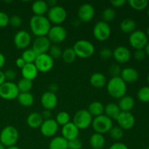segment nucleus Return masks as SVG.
<instances>
[{"instance_id":"47","label":"nucleus","mask_w":149,"mask_h":149,"mask_svg":"<svg viewBox=\"0 0 149 149\" xmlns=\"http://www.w3.org/2000/svg\"><path fill=\"white\" fill-rule=\"evenodd\" d=\"M10 24V17L4 12H0V28L6 27Z\"/></svg>"},{"instance_id":"52","label":"nucleus","mask_w":149,"mask_h":149,"mask_svg":"<svg viewBox=\"0 0 149 149\" xmlns=\"http://www.w3.org/2000/svg\"><path fill=\"white\" fill-rule=\"evenodd\" d=\"M43 117L44 120H47V119H52L51 118V116H52V113H51L50 111L49 110H45L43 111V113H41Z\"/></svg>"},{"instance_id":"42","label":"nucleus","mask_w":149,"mask_h":149,"mask_svg":"<svg viewBox=\"0 0 149 149\" xmlns=\"http://www.w3.org/2000/svg\"><path fill=\"white\" fill-rule=\"evenodd\" d=\"M122 70L121 67L118 64H112L109 66V72L112 76V77H120Z\"/></svg>"},{"instance_id":"2","label":"nucleus","mask_w":149,"mask_h":149,"mask_svg":"<svg viewBox=\"0 0 149 149\" xmlns=\"http://www.w3.org/2000/svg\"><path fill=\"white\" fill-rule=\"evenodd\" d=\"M106 90L110 96L113 98L120 99L126 95L127 84L122 80L120 77H111L106 84Z\"/></svg>"},{"instance_id":"32","label":"nucleus","mask_w":149,"mask_h":149,"mask_svg":"<svg viewBox=\"0 0 149 149\" xmlns=\"http://www.w3.org/2000/svg\"><path fill=\"white\" fill-rule=\"evenodd\" d=\"M17 99L20 105L24 107L31 106L34 102V97L31 93H20Z\"/></svg>"},{"instance_id":"16","label":"nucleus","mask_w":149,"mask_h":149,"mask_svg":"<svg viewBox=\"0 0 149 149\" xmlns=\"http://www.w3.org/2000/svg\"><path fill=\"white\" fill-rule=\"evenodd\" d=\"M59 125L55 119H49L44 120L40 128L41 133L45 137H52L57 133Z\"/></svg>"},{"instance_id":"29","label":"nucleus","mask_w":149,"mask_h":149,"mask_svg":"<svg viewBox=\"0 0 149 149\" xmlns=\"http://www.w3.org/2000/svg\"><path fill=\"white\" fill-rule=\"evenodd\" d=\"M49 149H68V141L62 136L55 137L49 142Z\"/></svg>"},{"instance_id":"27","label":"nucleus","mask_w":149,"mask_h":149,"mask_svg":"<svg viewBox=\"0 0 149 149\" xmlns=\"http://www.w3.org/2000/svg\"><path fill=\"white\" fill-rule=\"evenodd\" d=\"M106 140L103 135L94 133L90 138V145L92 149H102L105 146Z\"/></svg>"},{"instance_id":"26","label":"nucleus","mask_w":149,"mask_h":149,"mask_svg":"<svg viewBox=\"0 0 149 149\" xmlns=\"http://www.w3.org/2000/svg\"><path fill=\"white\" fill-rule=\"evenodd\" d=\"M121 111L130 112V111L135 106V100L130 95H125L121 97L118 103Z\"/></svg>"},{"instance_id":"30","label":"nucleus","mask_w":149,"mask_h":149,"mask_svg":"<svg viewBox=\"0 0 149 149\" xmlns=\"http://www.w3.org/2000/svg\"><path fill=\"white\" fill-rule=\"evenodd\" d=\"M104 107L103 103L99 101H94L90 103L88 106L87 111L92 115V116H99L104 113Z\"/></svg>"},{"instance_id":"8","label":"nucleus","mask_w":149,"mask_h":149,"mask_svg":"<svg viewBox=\"0 0 149 149\" xmlns=\"http://www.w3.org/2000/svg\"><path fill=\"white\" fill-rule=\"evenodd\" d=\"M19 92L15 83L5 81L0 86V97L7 100H14L18 96Z\"/></svg>"},{"instance_id":"58","label":"nucleus","mask_w":149,"mask_h":149,"mask_svg":"<svg viewBox=\"0 0 149 149\" xmlns=\"http://www.w3.org/2000/svg\"><path fill=\"white\" fill-rule=\"evenodd\" d=\"M7 148H6L5 146H4V145H2V144L0 143V149H6Z\"/></svg>"},{"instance_id":"36","label":"nucleus","mask_w":149,"mask_h":149,"mask_svg":"<svg viewBox=\"0 0 149 149\" xmlns=\"http://www.w3.org/2000/svg\"><path fill=\"white\" fill-rule=\"evenodd\" d=\"M128 3L130 6L135 10H143L148 5V1L147 0H130Z\"/></svg>"},{"instance_id":"33","label":"nucleus","mask_w":149,"mask_h":149,"mask_svg":"<svg viewBox=\"0 0 149 149\" xmlns=\"http://www.w3.org/2000/svg\"><path fill=\"white\" fill-rule=\"evenodd\" d=\"M61 58H63V61L65 63L71 64L76 61L77 56L76 55L75 52H74V49L68 47L63 51L62 57Z\"/></svg>"},{"instance_id":"35","label":"nucleus","mask_w":149,"mask_h":149,"mask_svg":"<svg viewBox=\"0 0 149 149\" xmlns=\"http://www.w3.org/2000/svg\"><path fill=\"white\" fill-rule=\"evenodd\" d=\"M36 56H37V55L35 53L33 49H26L22 53L21 58L26 62V63H33L35 60H36Z\"/></svg>"},{"instance_id":"5","label":"nucleus","mask_w":149,"mask_h":149,"mask_svg":"<svg viewBox=\"0 0 149 149\" xmlns=\"http://www.w3.org/2000/svg\"><path fill=\"white\" fill-rule=\"evenodd\" d=\"M92 126L96 133L103 135L110 131L113 127V122L112 119L105 114H103L99 116H96L95 119H93Z\"/></svg>"},{"instance_id":"44","label":"nucleus","mask_w":149,"mask_h":149,"mask_svg":"<svg viewBox=\"0 0 149 149\" xmlns=\"http://www.w3.org/2000/svg\"><path fill=\"white\" fill-rule=\"evenodd\" d=\"M4 74L6 81H11V82H13V81L15 79L16 77H17V73H16V71L14 69H12V68L7 69V71H4Z\"/></svg>"},{"instance_id":"62","label":"nucleus","mask_w":149,"mask_h":149,"mask_svg":"<svg viewBox=\"0 0 149 149\" xmlns=\"http://www.w3.org/2000/svg\"><path fill=\"white\" fill-rule=\"evenodd\" d=\"M146 149H149V148H146Z\"/></svg>"},{"instance_id":"40","label":"nucleus","mask_w":149,"mask_h":149,"mask_svg":"<svg viewBox=\"0 0 149 149\" xmlns=\"http://www.w3.org/2000/svg\"><path fill=\"white\" fill-rule=\"evenodd\" d=\"M138 98L143 103L149 102V87L144 86L141 87L138 92Z\"/></svg>"},{"instance_id":"56","label":"nucleus","mask_w":149,"mask_h":149,"mask_svg":"<svg viewBox=\"0 0 149 149\" xmlns=\"http://www.w3.org/2000/svg\"><path fill=\"white\" fill-rule=\"evenodd\" d=\"M144 51H145L146 54L147 55H148L149 56V42H148L146 45V46L145 47V48H144Z\"/></svg>"},{"instance_id":"15","label":"nucleus","mask_w":149,"mask_h":149,"mask_svg":"<svg viewBox=\"0 0 149 149\" xmlns=\"http://www.w3.org/2000/svg\"><path fill=\"white\" fill-rule=\"evenodd\" d=\"M14 45L17 49H26L31 42V35L26 31H19L15 34L13 39Z\"/></svg>"},{"instance_id":"21","label":"nucleus","mask_w":149,"mask_h":149,"mask_svg":"<svg viewBox=\"0 0 149 149\" xmlns=\"http://www.w3.org/2000/svg\"><path fill=\"white\" fill-rule=\"evenodd\" d=\"M120 77L126 84L134 83L138 79L139 74L135 68L132 67H127L122 70Z\"/></svg>"},{"instance_id":"39","label":"nucleus","mask_w":149,"mask_h":149,"mask_svg":"<svg viewBox=\"0 0 149 149\" xmlns=\"http://www.w3.org/2000/svg\"><path fill=\"white\" fill-rule=\"evenodd\" d=\"M55 121L58 125L64 126L68 122H70V115L69 113L65 111H61L57 114Z\"/></svg>"},{"instance_id":"9","label":"nucleus","mask_w":149,"mask_h":149,"mask_svg":"<svg viewBox=\"0 0 149 149\" xmlns=\"http://www.w3.org/2000/svg\"><path fill=\"white\" fill-rule=\"evenodd\" d=\"M129 43L136 50L143 49L148 43V36L142 31L135 30L130 35Z\"/></svg>"},{"instance_id":"49","label":"nucleus","mask_w":149,"mask_h":149,"mask_svg":"<svg viewBox=\"0 0 149 149\" xmlns=\"http://www.w3.org/2000/svg\"><path fill=\"white\" fill-rule=\"evenodd\" d=\"M109 149H129L127 145H125L123 143L117 142L112 144Z\"/></svg>"},{"instance_id":"48","label":"nucleus","mask_w":149,"mask_h":149,"mask_svg":"<svg viewBox=\"0 0 149 149\" xmlns=\"http://www.w3.org/2000/svg\"><path fill=\"white\" fill-rule=\"evenodd\" d=\"M146 54L144 49H137L134 53V58L136 61H142L146 58Z\"/></svg>"},{"instance_id":"11","label":"nucleus","mask_w":149,"mask_h":149,"mask_svg":"<svg viewBox=\"0 0 149 149\" xmlns=\"http://www.w3.org/2000/svg\"><path fill=\"white\" fill-rule=\"evenodd\" d=\"M111 29L109 23L106 22L99 21L93 28V35L97 40L100 42L106 41L111 36Z\"/></svg>"},{"instance_id":"57","label":"nucleus","mask_w":149,"mask_h":149,"mask_svg":"<svg viewBox=\"0 0 149 149\" xmlns=\"http://www.w3.org/2000/svg\"><path fill=\"white\" fill-rule=\"evenodd\" d=\"M6 149H20V148H18L17 146H13L8 147V148H7Z\"/></svg>"},{"instance_id":"51","label":"nucleus","mask_w":149,"mask_h":149,"mask_svg":"<svg viewBox=\"0 0 149 149\" xmlns=\"http://www.w3.org/2000/svg\"><path fill=\"white\" fill-rule=\"evenodd\" d=\"M15 64H16V65H17V68H21V69H22V68H23V67L25 66V65H26V62L23 61V58L20 57V58H18L17 60H16Z\"/></svg>"},{"instance_id":"19","label":"nucleus","mask_w":149,"mask_h":149,"mask_svg":"<svg viewBox=\"0 0 149 149\" xmlns=\"http://www.w3.org/2000/svg\"><path fill=\"white\" fill-rule=\"evenodd\" d=\"M113 58L119 63H126L130 60L131 52L126 47L119 46L113 51Z\"/></svg>"},{"instance_id":"37","label":"nucleus","mask_w":149,"mask_h":149,"mask_svg":"<svg viewBox=\"0 0 149 149\" xmlns=\"http://www.w3.org/2000/svg\"><path fill=\"white\" fill-rule=\"evenodd\" d=\"M102 19L103 21L109 23V22H111L116 17V12L112 8H106L102 12Z\"/></svg>"},{"instance_id":"61","label":"nucleus","mask_w":149,"mask_h":149,"mask_svg":"<svg viewBox=\"0 0 149 149\" xmlns=\"http://www.w3.org/2000/svg\"><path fill=\"white\" fill-rule=\"evenodd\" d=\"M147 81H148V84H149V74H148V77H147Z\"/></svg>"},{"instance_id":"31","label":"nucleus","mask_w":149,"mask_h":149,"mask_svg":"<svg viewBox=\"0 0 149 149\" xmlns=\"http://www.w3.org/2000/svg\"><path fill=\"white\" fill-rule=\"evenodd\" d=\"M136 23L134 20L126 18L122 20L119 25L121 31L125 33H132L136 29Z\"/></svg>"},{"instance_id":"13","label":"nucleus","mask_w":149,"mask_h":149,"mask_svg":"<svg viewBox=\"0 0 149 149\" xmlns=\"http://www.w3.org/2000/svg\"><path fill=\"white\" fill-rule=\"evenodd\" d=\"M116 120L119 127L122 128L123 130H131L135 123V116L131 112L121 111Z\"/></svg>"},{"instance_id":"28","label":"nucleus","mask_w":149,"mask_h":149,"mask_svg":"<svg viewBox=\"0 0 149 149\" xmlns=\"http://www.w3.org/2000/svg\"><path fill=\"white\" fill-rule=\"evenodd\" d=\"M104 113L105 115L111 119L116 120L119 113H121V110L118 104L114 103H109L104 107Z\"/></svg>"},{"instance_id":"17","label":"nucleus","mask_w":149,"mask_h":149,"mask_svg":"<svg viewBox=\"0 0 149 149\" xmlns=\"http://www.w3.org/2000/svg\"><path fill=\"white\" fill-rule=\"evenodd\" d=\"M77 14L79 19L81 22L87 23L94 17L95 9L91 4L84 3L79 7Z\"/></svg>"},{"instance_id":"60","label":"nucleus","mask_w":149,"mask_h":149,"mask_svg":"<svg viewBox=\"0 0 149 149\" xmlns=\"http://www.w3.org/2000/svg\"><path fill=\"white\" fill-rule=\"evenodd\" d=\"M147 14H148V17H149V7H148V10H147Z\"/></svg>"},{"instance_id":"18","label":"nucleus","mask_w":149,"mask_h":149,"mask_svg":"<svg viewBox=\"0 0 149 149\" xmlns=\"http://www.w3.org/2000/svg\"><path fill=\"white\" fill-rule=\"evenodd\" d=\"M41 103L45 110L51 111L58 105V97L55 93L47 91L41 97Z\"/></svg>"},{"instance_id":"38","label":"nucleus","mask_w":149,"mask_h":149,"mask_svg":"<svg viewBox=\"0 0 149 149\" xmlns=\"http://www.w3.org/2000/svg\"><path fill=\"white\" fill-rule=\"evenodd\" d=\"M109 132L111 138L114 141L122 139L124 135V130L119 126H113Z\"/></svg>"},{"instance_id":"54","label":"nucleus","mask_w":149,"mask_h":149,"mask_svg":"<svg viewBox=\"0 0 149 149\" xmlns=\"http://www.w3.org/2000/svg\"><path fill=\"white\" fill-rule=\"evenodd\" d=\"M5 62H6L5 56H4L2 53L0 52V70L4 67V64H5Z\"/></svg>"},{"instance_id":"23","label":"nucleus","mask_w":149,"mask_h":149,"mask_svg":"<svg viewBox=\"0 0 149 149\" xmlns=\"http://www.w3.org/2000/svg\"><path fill=\"white\" fill-rule=\"evenodd\" d=\"M107 81L106 76L100 72L94 73L92 74L90 78V84L95 88H103V87L106 86Z\"/></svg>"},{"instance_id":"1","label":"nucleus","mask_w":149,"mask_h":149,"mask_svg":"<svg viewBox=\"0 0 149 149\" xmlns=\"http://www.w3.org/2000/svg\"><path fill=\"white\" fill-rule=\"evenodd\" d=\"M29 25L31 31L36 37L46 36L51 28L50 22L45 16H32Z\"/></svg>"},{"instance_id":"10","label":"nucleus","mask_w":149,"mask_h":149,"mask_svg":"<svg viewBox=\"0 0 149 149\" xmlns=\"http://www.w3.org/2000/svg\"><path fill=\"white\" fill-rule=\"evenodd\" d=\"M33 63L36 65L39 72L47 73L51 71L53 68L54 60L48 53L42 54L36 56Z\"/></svg>"},{"instance_id":"22","label":"nucleus","mask_w":149,"mask_h":149,"mask_svg":"<svg viewBox=\"0 0 149 149\" xmlns=\"http://www.w3.org/2000/svg\"><path fill=\"white\" fill-rule=\"evenodd\" d=\"M38 73L39 71L34 63H26L21 69V74L23 76V78L31 80V81H33L37 77Z\"/></svg>"},{"instance_id":"55","label":"nucleus","mask_w":149,"mask_h":149,"mask_svg":"<svg viewBox=\"0 0 149 149\" xmlns=\"http://www.w3.org/2000/svg\"><path fill=\"white\" fill-rule=\"evenodd\" d=\"M5 81L6 80H5V77H4V72L0 70V86H1L3 83L5 82Z\"/></svg>"},{"instance_id":"50","label":"nucleus","mask_w":149,"mask_h":149,"mask_svg":"<svg viewBox=\"0 0 149 149\" xmlns=\"http://www.w3.org/2000/svg\"><path fill=\"white\" fill-rule=\"evenodd\" d=\"M126 3L125 0H113L111 1V4L114 7H121L124 6Z\"/></svg>"},{"instance_id":"34","label":"nucleus","mask_w":149,"mask_h":149,"mask_svg":"<svg viewBox=\"0 0 149 149\" xmlns=\"http://www.w3.org/2000/svg\"><path fill=\"white\" fill-rule=\"evenodd\" d=\"M17 86L20 93H30L33 87V81L22 78L18 81Z\"/></svg>"},{"instance_id":"43","label":"nucleus","mask_w":149,"mask_h":149,"mask_svg":"<svg viewBox=\"0 0 149 149\" xmlns=\"http://www.w3.org/2000/svg\"><path fill=\"white\" fill-rule=\"evenodd\" d=\"M82 142L79 138L68 141V149H81Z\"/></svg>"},{"instance_id":"53","label":"nucleus","mask_w":149,"mask_h":149,"mask_svg":"<svg viewBox=\"0 0 149 149\" xmlns=\"http://www.w3.org/2000/svg\"><path fill=\"white\" fill-rule=\"evenodd\" d=\"M58 84H51L50 85H49V92H51V93H56V91H58Z\"/></svg>"},{"instance_id":"59","label":"nucleus","mask_w":149,"mask_h":149,"mask_svg":"<svg viewBox=\"0 0 149 149\" xmlns=\"http://www.w3.org/2000/svg\"><path fill=\"white\" fill-rule=\"evenodd\" d=\"M147 35L149 36V27L148 28V29H147Z\"/></svg>"},{"instance_id":"41","label":"nucleus","mask_w":149,"mask_h":149,"mask_svg":"<svg viewBox=\"0 0 149 149\" xmlns=\"http://www.w3.org/2000/svg\"><path fill=\"white\" fill-rule=\"evenodd\" d=\"M49 55H50L51 58L53 60L55 59H58V58H61L62 57L63 54V50L61 49V48L59 46L56 45H51L50 48L49 49Z\"/></svg>"},{"instance_id":"24","label":"nucleus","mask_w":149,"mask_h":149,"mask_svg":"<svg viewBox=\"0 0 149 149\" xmlns=\"http://www.w3.org/2000/svg\"><path fill=\"white\" fill-rule=\"evenodd\" d=\"M31 10L34 15L45 16L49 10L47 2L43 0H37L34 1L31 5Z\"/></svg>"},{"instance_id":"45","label":"nucleus","mask_w":149,"mask_h":149,"mask_svg":"<svg viewBox=\"0 0 149 149\" xmlns=\"http://www.w3.org/2000/svg\"><path fill=\"white\" fill-rule=\"evenodd\" d=\"M22 20L20 16L17 15H14L10 17V24L14 28H18L22 25Z\"/></svg>"},{"instance_id":"4","label":"nucleus","mask_w":149,"mask_h":149,"mask_svg":"<svg viewBox=\"0 0 149 149\" xmlns=\"http://www.w3.org/2000/svg\"><path fill=\"white\" fill-rule=\"evenodd\" d=\"M72 48L77 56L80 58H88L95 52L94 45L90 41L85 39L77 41Z\"/></svg>"},{"instance_id":"46","label":"nucleus","mask_w":149,"mask_h":149,"mask_svg":"<svg viewBox=\"0 0 149 149\" xmlns=\"http://www.w3.org/2000/svg\"><path fill=\"white\" fill-rule=\"evenodd\" d=\"M100 57L104 61L109 60L113 57V51L109 48H103L100 51Z\"/></svg>"},{"instance_id":"12","label":"nucleus","mask_w":149,"mask_h":149,"mask_svg":"<svg viewBox=\"0 0 149 149\" xmlns=\"http://www.w3.org/2000/svg\"><path fill=\"white\" fill-rule=\"evenodd\" d=\"M47 37L50 42L54 44H59L64 42L67 37V31L63 26L61 25L51 26Z\"/></svg>"},{"instance_id":"6","label":"nucleus","mask_w":149,"mask_h":149,"mask_svg":"<svg viewBox=\"0 0 149 149\" xmlns=\"http://www.w3.org/2000/svg\"><path fill=\"white\" fill-rule=\"evenodd\" d=\"M93 116L86 109L79 110L75 113L73 119V123L77 127L79 130L87 129L93 122Z\"/></svg>"},{"instance_id":"20","label":"nucleus","mask_w":149,"mask_h":149,"mask_svg":"<svg viewBox=\"0 0 149 149\" xmlns=\"http://www.w3.org/2000/svg\"><path fill=\"white\" fill-rule=\"evenodd\" d=\"M61 132H62V137H63L66 141H68L78 138L79 130L73 122H70L63 126Z\"/></svg>"},{"instance_id":"25","label":"nucleus","mask_w":149,"mask_h":149,"mask_svg":"<svg viewBox=\"0 0 149 149\" xmlns=\"http://www.w3.org/2000/svg\"><path fill=\"white\" fill-rule=\"evenodd\" d=\"M44 119L41 113L38 112H33L28 116L26 123L29 127L32 129H37L40 127Z\"/></svg>"},{"instance_id":"3","label":"nucleus","mask_w":149,"mask_h":149,"mask_svg":"<svg viewBox=\"0 0 149 149\" xmlns=\"http://www.w3.org/2000/svg\"><path fill=\"white\" fill-rule=\"evenodd\" d=\"M18 138V131L13 126L5 127L0 132V143L6 148L15 146Z\"/></svg>"},{"instance_id":"7","label":"nucleus","mask_w":149,"mask_h":149,"mask_svg":"<svg viewBox=\"0 0 149 149\" xmlns=\"http://www.w3.org/2000/svg\"><path fill=\"white\" fill-rule=\"evenodd\" d=\"M67 17V12L63 7L59 5L50 7L47 12V18L50 23L55 26L61 25L63 23Z\"/></svg>"},{"instance_id":"14","label":"nucleus","mask_w":149,"mask_h":149,"mask_svg":"<svg viewBox=\"0 0 149 149\" xmlns=\"http://www.w3.org/2000/svg\"><path fill=\"white\" fill-rule=\"evenodd\" d=\"M51 47V42L47 36L36 37L33 41L31 49L37 55L45 54L49 51Z\"/></svg>"}]
</instances>
